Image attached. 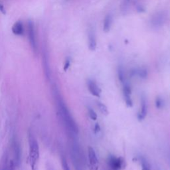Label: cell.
<instances>
[{
	"mask_svg": "<svg viewBox=\"0 0 170 170\" xmlns=\"http://www.w3.org/2000/svg\"><path fill=\"white\" fill-rule=\"evenodd\" d=\"M58 108L59 115L67 131L73 135H77L79 132L77 124L74 121L65 103L62 99H58Z\"/></svg>",
	"mask_w": 170,
	"mask_h": 170,
	"instance_id": "obj_1",
	"label": "cell"
},
{
	"mask_svg": "<svg viewBox=\"0 0 170 170\" xmlns=\"http://www.w3.org/2000/svg\"><path fill=\"white\" fill-rule=\"evenodd\" d=\"M39 158V144L32 133L29 134V161L31 169H36V165Z\"/></svg>",
	"mask_w": 170,
	"mask_h": 170,
	"instance_id": "obj_2",
	"label": "cell"
},
{
	"mask_svg": "<svg viewBox=\"0 0 170 170\" xmlns=\"http://www.w3.org/2000/svg\"><path fill=\"white\" fill-rule=\"evenodd\" d=\"M72 158L76 170H83V162L82 154L78 146H74L73 147Z\"/></svg>",
	"mask_w": 170,
	"mask_h": 170,
	"instance_id": "obj_3",
	"label": "cell"
},
{
	"mask_svg": "<svg viewBox=\"0 0 170 170\" xmlns=\"http://www.w3.org/2000/svg\"><path fill=\"white\" fill-rule=\"evenodd\" d=\"M28 35L31 47L33 51L36 53L37 51V45L36 40V35H35V25L33 21L29 20L28 21Z\"/></svg>",
	"mask_w": 170,
	"mask_h": 170,
	"instance_id": "obj_4",
	"label": "cell"
},
{
	"mask_svg": "<svg viewBox=\"0 0 170 170\" xmlns=\"http://www.w3.org/2000/svg\"><path fill=\"white\" fill-rule=\"evenodd\" d=\"M108 167L111 170H120L124 167V161L120 157H116L114 155H110L108 158Z\"/></svg>",
	"mask_w": 170,
	"mask_h": 170,
	"instance_id": "obj_5",
	"label": "cell"
},
{
	"mask_svg": "<svg viewBox=\"0 0 170 170\" xmlns=\"http://www.w3.org/2000/svg\"><path fill=\"white\" fill-rule=\"evenodd\" d=\"M88 158L89 162V168L91 170L98 169V159L96 152L92 147L88 148Z\"/></svg>",
	"mask_w": 170,
	"mask_h": 170,
	"instance_id": "obj_6",
	"label": "cell"
},
{
	"mask_svg": "<svg viewBox=\"0 0 170 170\" xmlns=\"http://www.w3.org/2000/svg\"><path fill=\"white\" fill-rule=\"evenodd\" d=\"M122 84L123 85V95L124 98V101L128 107H132L133 105V102L131 98L130 87L129 84L126 81H125Z\"/></svg>",
	"mask_w": 170,
	"mask_h": 170,
	"instance_id": "obj_7",
	"label": "cell"
},
{
	"mask_svg": "<svg viewBox=\"0 0 170 170\" xmlns=\"http://www.w3.org/2000/svg\"><path fill=\"white\" fill-rule=\"evenodd\" d=\"M88 88L89 92L94 96L100 98L101 95V89L98 86L97 84L92 80H89L88 81Z\"/></svg>",
	"mask_w": 170,
	"mask_h": 170,
	"instance_id": "obj_8",
	"label": "cell"
},
{
	"mask_svg": "<svg viewBox=\"0 0 170 170\" xmlns=\"http://www.w3.org/2000/svg\"><path fill=\"white\" fill-rule=\"evenodd\" d=\"M88 47L91 51H95L96 48V39L95 31L92 29L88 31Z\"/></svg>",
	"mask_w": 170,
	"mask_h": 170,
	"instance_id": "obj_9",
	"label": "cell"
},
{
	"mask_svg": "<svg viewBox=\"0 0 170 170\" xmlns=\"http://www.w3.org/2000/svg\"><path fill=\"white\" fill-rule=\"evenodd\" d=\"M147 102L145 96L143 95L141 98V106L139 113H138V119L140 120H144L147 116Z\"/></svg>",
	"mask_w": 170,
	"mask_h": 170,
	"instance_id": "obj_10",
	"label": "cell"
},
{
	"mask_svg": "<svg viewBox=\"0 0 170 170\" xmlns=\"http://www.w3.org/2000/svg\"><path fill=\"white\" fill-rule=\"evenodd\" d=\"M12 32L16 35H23L24 34V28L23 23L21 21H16L12 27Z\"/></svg>",
	"mask_w": 170,
	"mask_h": 170,
	"instance_id": "obj_11",
	"label": "cell"
},
{
	"mask_svg": "<svg viewBox=\"0 0 170 170\" xmlns=\"http://www.w3.org/2000/svg\"><path fill=\"white\" fill-rule=\"evenodd\" d=\"M112 17L110 15H106L104 19V23H103V30L104 32H108L110 29V27L112 25Z\"/></svg>",
	"mask_w": 170,
	"mask_h": 170,
	"instance_id": "obj_12",
	"label": "cell"
},
{
	"mask_svg": "<svg viewBox=\"0 0 170 170\" xmlns=\"http://www.w3.org/2000/svg\"><path fill=\"white\" fill-rule=\"evenodd\" d=\"M140 162L142 170H151V165H150V163L144 157H142H142H140Z\"/></svg>",
	"mask_w": 170,
	"mask_h": 170,
	"instance_id": "obj_13",
	"label": "cell"
},
{
	"mask_svg": "<svg viewBox=\"0 0 170 170\" xmlns=\"http://www.w3.org/2000/svg\"><path fill=\"white\" fill-rule=\"evenodd\" d=\"M97 106L98 108V110H100V112L103 115H108V108H107L106 106L104 104L102 103L101 102L98 101L97 102Z\"/></svg>",
	"mask_w": 170,
	"mask_h": 170,
	"instance_id": "obj_14",
	"label": "cell"
},
{
	"mask_svg": "<svg viewBox=\"0 0 170 170\" xmlns=\"http://www.w3.org/2000/svg\"><path fill=\"white\" fill-rule=\"evenodd\" d=\"M14 150H15V159H16V164L19 163V158H20V150L19 147L17 146L16 143L14 144Z\"/></svg>",
	"mask_w": 170,
	"mask_h": 170,
	"instance_id": "obj_15",
	"label": "cell"
},
{
	"mask_svg": "<svg viewBox=\"0 0 170 170\" xmlns=\"http://www.w3.org/2000/svg\"><path fill=\"white\" fill-rule=\"evenodd\" d=\"M88 115L89 116H90V118L92 120H97V118H98V116L96 113V112L92 108H88Z\"/></svg>",
	"mask_w": 170,
	"mask_h": 170,
	"instance_id": "obj_16",
	"label": "cell"
},
{
	"mask_svg": "<svg viewBox=\"0 0 170 170\" xmlns=\"http://www.w3.org/2000/svg\"><path fill=\"white\" fill-rule=\"evenodd\" d=\"M163 105H164V101H163V100L162 99V98H159V97H158L157 98H156V100H155L156 108H162Z\"/></svg>",
	"mask_w": 170,
	"mask_h": 170,
	"instance_id": "obj_17",
	"label": "cell"
},
{
	"mask_svg": "<svg viewBox=\"0 0 170 170\" xmlns=\"http://www.w3.org/2000/svg\"><path fill=\"white\" fill-rule=\"evenodd\" d=\"M62 169H63V170H70V168H69V164L68 163H67L66 160L65 158H62Z\"/></svg>",
	"mask_w": 170,
	"mask_h": 170,
	"instance_id": "obj_18",
	"label": "cell"
},
{
	"mask_svg": "<svg viewBox=\"0 0 170 170\" xmlns=\"http://www.w3.org/2000/svg\"><path fill=\"white\" fill-rule=\"evenodd\" d=\"M136 73L141 78H146L147 77V70L146 69H140Z\"/></svg>",
	"mask_w": 170,
	"mask_h": 170,
	"instance_id": "obj_19",
	"label": "cell"
},
{
	"mask_svg": "<svg viewBox=\"0 0 170 170\" xmlns=\"http://www.w3.org/2000/svg\"><path fill=\"white\" fill-rule=\"evenodd\" d=\"M70 59H69V58H67V59L65 61V65H64V70H65V71H66L67 70H68V69L69 68V66H70Z\"/></svg>",
	"mask_w": 170,
	"mask_h": 170,
	"instance_id": "obj_20",
	"label": "cell"
},
{
	"mask_svg": "<svg viewBox=\"0 0 170 170\" xmlns=\"http://www.w3.org/2000/svg\"><path fill=\"white\" fill-rule=\"evenodd\" d=\"M100 131V127L99 126V124H96L95 126V132L96 134L99 132Z\"/></svg>",
	"mask_w": 170,
	"mask_h": 170,
	"instance_id": "obj_21",
	"label": "cell"
},
{
	"mask_svg": "<svg viewBox=\"0 0 170 170\" xmlns=\"http://www.w3.org/2000/svg\"><path fill=\"white\" fill-rule=\"evenodd\" d=\"M0 11H1L3 13V14H4V15H5L6 13L5 8H4V7L2 5L1 3H0Z\"/></svg>",
	"mask_w": 170,
	"mask_h": 170,
	"instance_id": "obj_22",
	"label": "cell"
},
{
	"mask_svg": "<svg viewBox=\"0 0 170 170\" xmlns=\"http://www.w3.org/2000/svg\"><path fill=\"white\" fill-rule=\"evenodd\" d=\"M51 170H54V169H51Z\"/></svg>",
	"mask_w": 170,
	"mask_h": 170,
	"instance_id": "obj_23",
	"label": "cell"
}]
</instances>
